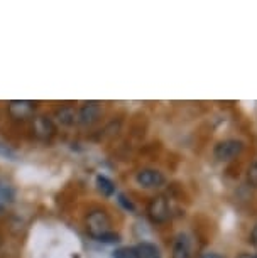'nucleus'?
<instances>
[{
	"mask_svg": "<svg viewBox=\"0 0 257 258\" xmlns=\"http://www.w3.org/2000/svg\"><path fill=\"white\" fill-rule=\"evenodd\" d=\"M32 132L39 140H51L55 137V123L47 116L39 115L32 120Z\"/></svg>",
	"mask_w": 257,
	"mask_h": 258,
	"instance_id": "obj_8",
	"label": "nucleus"
},
{
	"mask_svg": "<svg viewBox=\"0 0 257 258\" xmlns=\"http://www.w3.org/2000/svg\"><path fill=\"white\" fill-rule=\"evenodd\" d=\"M135 182L142 189H159L166 184V177L161 170L152 167H144L135 172Z\"/></svg>",
	"mask_w": 257,
	"mask_h": 258,
	"instance_id": "obj_5",
	"label": "nucleus"
},
{
	"mask_svg": "<svg viewBox=\"0 0 257 258\" xmlns=\"http://www.w3.org/2000/svg\"><path fill=\"white\" fill-rule=\"evenodd\" d=\"M114 258H161L159 250L152 243H139V245L124 246L114 251Z\"/></svg>",
	"mask_w": 257,
	"mask_h": 258,
	"instance_id": "obj_4",
	"label": "nucleus"
},
{
	"mask_svg": "<svg viewBox=\"0 0 257 258\" xmlns=\"http://www.w3.org/2000/svg\"><path fill=\"white\" fill-rule=\"evenodd\" d=\"M237 258H257V253H240Z\"/></svg>",
	"mask_w": 257,
	"mask_h": 258,
	"instance_id": "obj_16",
	"label": "nucleus"
},
{
	"mask_svg": "<svg viewBox=\"0 0 257 258\" xmlns=\"http://www.w3.org/2000/svg\"><path fill=\"white\" fill-rule=\"evenodd\" d=\"M36 111V103L32 101H27V100H16V101H11L9 103V115L16 120H26V118H31Z\"/></svg>",
	"mask_w": 257,
	"mask_h": 258,
	"instance_id": "obj_9",
	"label": "nucleus"
},
{
	"mask_svg": "<svg viewBox=\"0 0 257 258\" xmlns=\"http://www.w3.org/2000/svg\"><path fill=\"white\" fill-rule=\"evenodd\" d=\"M171 258H193V238L188 233H178L173 238Z\"/></svg>",
	"mask_w": 257,
	"mask_h": 258,
	"instance_id": "obj_6",
	"label": "nucleus"
},
{
	"mask_svg": "<svg viewBox=\"0 0 257 258\" xmlns=\"http://www.w3.org/2000/svg\"><path fill=\"white\" fill-rule=\"evenodd\" d=\"M119 203L122 204V206H124L125 209H129V211H134V209H135V208H134V204H132V201L125 198L124 194H120V196H119Z\"/></svg>",
	"mask_w": 257,
	"mask_h": 258,
	"instance_id": "obj_14",
	"label": "nucleus"
},
{
	"mask_svg": "<svg viewBox=\"0 0 257 258\" xmlns=\"http://www.w3.org/2000/svg\"><path fill=\"white\" fill-rule=\"evenodd\" d=\"M249 243L252 248H255L257 250V223L254 225V228L250 230V235H249Z\"/></svg>",
	"mask_w": 257,
	"mask_h": 258,
	"instance_id": "obj_15",
	"label": "nucleus"
},
{
	"mask_svg": "<svg viewBox=\"0 0 257 258\" xmlns=\"http://www.w3.org/2000/svg\"><path fill=\"white\" fill-rule=\"evenodd\" d=\"M245 149V144L240 139H224L213 145V157L218 162H230L240 157Z\"/></svg>",
	"mask_w": 257,
	"mask_h": 258,
	"instance_id": "obj_2",
	"label": "nucleus"
},
{
	"mask_svg": "<svg viewBox=\"0 0 257 258\" xmlns=\"http://www.w3.org/2000/svg\"><path fill=\"white\" fill-rule=\"evenodd\" d=\"M247 184L252 187V189H257V160H254L249 167H247Z\"/></svg>",
	"mask_w": 257,
	"mask_h": 258,
	"instance_id": "obj_13",
	"label": "nucleus"
},
{
	"mask_svg": "<svg viewBox=\"0 0 257 258\" xmlns=\"http://www.w3.org/2000/svg\"><path fill=\"white\" fill-rule=\"evenodd\" d=\"M55 120H56V123H60L61 126H73L78 123V110L73 108L70 105L60 106L55 113Z\"/></svg>",
	"mask_w": 257,
	"mask_h": 258,
	"instance_id": "obj_10",
	"label": "nucleus"
},
{
	"mask_svg": "<svg viewBox=\"0 0 257 258\" xmlns=\"http://www.w3.org/2000/svg\"><path fill=\"white\" fill-rule=\"evenodd\" d=\"M85 228L86 233L96 241L101 243H117L119 235L112 230V218L110 214L101 208L91 209L85 216Z\"/></svg>",
	"mask_w": 257,
	"mask_h": 258,
	"instance_id": "obj_1",
	"label": "nucleus"
},
{
	"mask_svg": "<svg viewBox=\"0 0 257 258\" xmlns=\"http://www.w3.org/2000/svg\"><path fill=\"white\" fill-rule=\"evenodd\" d=\"M0 245H2V236H0Z\"/></svg>",
	"mask_w": 257,
	"mask_h": 258,
	"instance_id": "obj_18",
	"label": "nucleus"
},
{
	"mask_svg": "<svg viewBox=\"0 0 257 258\" xmlns=\"http://www.w3.org/2000/svg\"><path fill=\"white\" fill-rule=\"evenodd\" d=\"M96 187H98V191L104 194V196H112V194H115L114 182L110 181L109 177H105V176L96 177Z\"/></svg>",
	"mask_w": 257,
	"mask_h": 258,
	"instance_id": "obj_11",
	"label": "nucleus"
},
{
	"mask_svg": "<svg viewBox=\"0 0 257 258\" xmlns=\"http://www.w3.org/2000/svg\"><path fill=\"white\" fill-rule=\"evenodd\" d=\"M101 105L98 101H88L83 106L78 108V125L81 126H91L101 118Z\"/></svg>",
	"mask_w": 257,
	"mask_h": 258,
	"instance_id": "obj_7",
	"label": "nucleus"
},
{
	"mask_svg": "<svg viewBox=\"0 0 257 258\" xmlns=\"http://www.w3.org/2000/svg\"><path fill=\"white\" fill-rule=\"evenodd\" d=\"M12 196H14L12 187L4 181H0V209L6 208L7 204L12 201Z\"/></svg>",
	"mask_w": 257,
	"mask_h": 258,
	"instance_id": "obj_12",
	"label": "nucleus"
},
{
	"mask_svg": "<svg viewBox=\"0 0 257 258\" xmlns=\"http://www.w3.org/2000/svg\"><path fill=\"white\" fill-rule=\"evenodd\" d=\"M201 258H224V256L218 255V253H207V255H203Z\"/></svg>",
	"mask_w": 257,
	"mask_h": 258,
	"instance_id": "obj_17",
	"label": "nucleus"
},
{
	"mask_svg": "<svg viewBox=\"0 0 257 258\" xmlns=\"http://www.w3.org/2000/svg\"><path fill=\"white\" fill-rule=\"evenodd\" d=\"M147 216L156 225H163V223L169 221V218H171V204H169V199L164 194H158L149 201Z\"/></svg>",
	"mask_w": 257,
	"mask_h": 258,
	"instance_id": "obj_3",
	"label": "nucleus"
}]
</instances>
